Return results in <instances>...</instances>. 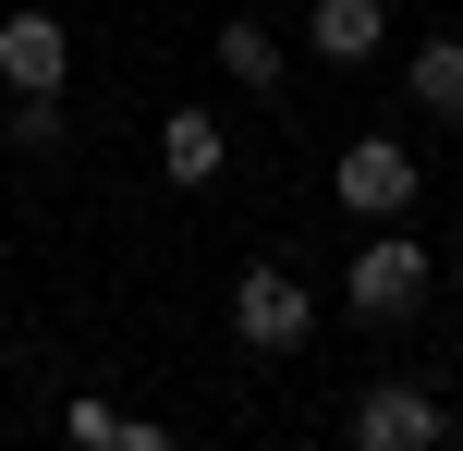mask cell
<instances>
[{"label":"cell","mask_w":463,"mask_h":451,"mask_svg":"<svg viewBox=\"0 0 463 451\" xmlns=\"http://www.w3.org/2000/svg\"><path fill=\"white\" fill-rule=\"evenodd\" d=\"M220 159H232V135L208 110H171L159 122V171H171V183H220Z\"/></svg>","instance_id":"cell-7"},{"label":"cell","mask_w":463,"mask_h":451,"mask_svg":"<svg viewBox=\"0 0 463 451\" xmlns=\"http://www.w3.org/2000/svg\"><path fill=\"white\" fill-rule=\"evenodd\" d=\"M61 428H73V451H122V428H135V415H110V403H73Z\"/></svg>","instance_id":"cell-11"},{"label":"cell","mask_w":463,"mask_h":451,"mask_svg":"<svg viewBox=\"0 0 463 451\" xmlns=\"http://www.w3.org/2000/svg\"><path fill=\"white\" fill-rule=\"evenodd\" d=\"M0 86H13V98H61L73 86V37L49 13H13V24H0Z\"/></svg>","instance_id":"cell-5"},{"label":"cell","mask_w":463,"mask_h":451,"mask_svg":"<svg viewBox=\"0 0 463 451\" xmlns=\"http://www.w3.org/2000/svg\"><path fill=\"white\" fill-rule=\"evenodd\" d=\"M232 330H244L256 354H305V330H317V293H305L293 268H244V281H232Z\"/></svg>","instance_id":"cell-2"},{"label":"cell","mask_w":463,"mask_h":451,"mask_svg":"<svg viewBox=\"0 0 463 451\" xmlns=\"http://www.w3.org/2000/svg\"><path fill=\"white\" fill-rule=\"evenodd\" d=\"M13 146L49 159V146H61V98H13Z\"/></svg>","instance_id":"cell-10"},{"label":"cell","mask_w":463,"mask_h":451,"mask_svg":"<svg viewBox=\"0 0 463 451\" xmlns=\"http://www.w3.org/2000/svg\"><path fill=\"white\" fill-rule=\"evenodd\" d=\"M427 293H439V257H427L415 232H391V220H378V232L354 244V268H342V305L378 317V330H391V317H415Z\"/></svg>","instance_id":"cell-1"},{"label":"cell","mask_w":463,"mask_h":451,"mask_svg":"<svg viewBox=\"0 0 463 451\" xmlns=\"http://www.w3.org/2000/svg\"><path fill=\"white\" fill-rule=\"evenodd\" d=\"M220 73H232V86H256V98H269V86H280V37H269L256 13H232V24H220Z\"/></svg>","instance_id":"cell-9"},{"label":"cell","mask_w":463,"mask_h":451,"mask_svg":"<svg viewBox=\"0 0 463 451\" xmlns=\"http://www.w3.org/2000/svg\"><path fill=\"white\" fill-rule=\"evenodd\" d=\"M305 37H317V61H378V49H391V13H378V0H317Z\"/></svg>","instance_id":"cell-6"},{"label":"cell","mask_w":463,"mask_h":451,"mask_svg":"<svg viewBox=\"0 0 463 451\" xmlns=\"http://www.w3.org/2000/svg\"><path fill=\"white\" fill-rule=\"evenodd\" d=\"M451 268H463V257H451Z\"/></svg>","instance_id":"cell-12"},{"label":"cell","mask_w":463,"mask_h":451,"mask_svg":"<svg viewBox=\"0 0 463 451\" xmlns=\"http://www.w3.org/2000/svg\"><path fill=\"white\" fill-rule=\"evenodd\" d=\"M415 183H427L415 146H391V135H354V146H342V171H329V195H342L354 220H402V208H415Z\"/></svg>","instance_id":"cell-3"},{"label":"cell","mask_w":463,"mask_h":451,"mask_svg":"<svg viewBox=\"0 0 463 451\" xmlns=\"http://www.w3.org/2000/svg\"><path fill=\"white\" fill-rule=\"evenodd\" d=\"M402 86H415L427 122H463V37H427L415 61H402Z\"/></svg>","instance_id":"cell-8"},{"label":"cell","mask_w":463,"mask_h":451,"mask_svg":"<svg viewBox=\"0 0 463 451\" xmlns=\"http://www.w3.org/2000/svg\"><path fill=\"white\" fill-rule=\"evenodd\" d=\"M451 439V403L415 379H378L366 403H354V451H439Z\"/></svg>","instance_id":"cell-4"}]
</instances>
